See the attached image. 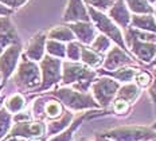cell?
Listing matches in <instances>:
<instances>
[{
  "label": "cell",
  "mask_w": 156,
  "mask_h": 141,
  "mask_svg": "<svg viewBox=\"0 0 156 141\" xmlns=\"http://www.w3.org/2000/svg\"><path fill=\"white\" fill-rule=\"evenodd\" d=\"M97 71L83 63H78L73 61L62 62V79L61 82L66 85H76L80 82H93Z\"/></svg>",
  "instance_id": "52a82bcc"
},
{
  "label": "cell",
  "mask_w": 156,
  "mask_h": 141,
  "mask_svg": "<svg viewBox=\"0 0 156 141\" xmlns=\"http://www.w3.org/2000/svg\"><path fill=\"white\" fill-rule=\"evenodd\" d=\"M11 14H12V9L8 8V7H5L4 4H2V3H0V16H9Z\"/></svg>",
  "instance_id": "74e56055"
},
{
  "label": "cell",
  "mask_w": 156,
  "mask_h": 141,
  "mask_svg": "<svg viewBox=\"0 0 156 141\" xmlns=\"http://www.w3.org/2000/svg\"><path fill=\"white\" fill-rule=\"evenodd\" d=\"M85 2L89 4V7H93L102 12L108 11L110 5L113 4V0H85Z\"/></svg>",
  "instance_id": "e575fe53"
},
{
  "label": "cell",
  "mask_w": 156,
  "mask_h": 141,
  "mask_svg": "<svg viewBox=\"0 0 156 141\" xmlns=\"http://www.w3.org/2000/svg\"><path fill=\"white\" fill-rule=\"evenodd\" d=\"M34 141H44V140H41V139H39V140H34Z\"/></svg>",
  "instance_id": "7dc6e473"
},
{
  "label": "cell",
  "mask_w": 156,
  "mask_h": 141,
  "mask_svg": "<svg viewBox=\"0 0 156 141\" xmlns=\"http://www.w3.org/2000/svg\"><path fill=\"white\" fill-rule=\"evenodd\" d=\"M3 104H4V97H3L2 94H0V108L3 106Z\"/></svg>",
  "instance_id": "60d3db41"
},
{
  "label": "cell",
  "mask_w": 156,
  "mask_h": 141,
  "mask_svg": "<svg viewBox=\"0 0 156 141\" xmlns=\"http://www.w3.org/2000/svg\"><path fill=\"white\" fill-rule=\"evenodd\" d=\"M3 106L11 114H15V113H18V111H22L26 109V106H27V100H26V97L22 93H14L8 98H5Z\"/></svg>",
  "instance_id": "603a6c76"
},
{
  "label": "cell",
  "mask_w": 156,
  "mask_h": 141,
  "mask_svg": "<svg viewBox=\"0 0 156 141\" xmlns=\"http://www.w3.org/2000/svg\"><path fill=\"white\" fill-rule=\"evenodd\" d=\"M12 44H20L16 28L9 16H0V54Z\"/></svg>",
  "instance_id": "7c38bea8"
},
{
  "label": "cell",
  "mask_w": 156,
  "mask_h": 141,
  "mask_svg": "<svg viewBox=\"0 0 156 141\" xmlns=\"http://www.w3.org/2000/svg\"><path fill=\"white\" fill-rule=\"evenodd\" d=\"M81 44L89 46L97 37V28L92 22H76L67 24Z\"/></svg>",
  "instance_id": "5bb4252c"
},
{
  "label": "cell",
  "mask_w": 156,
  "mask_h": 141,
  "mask_svg": "<svg viewBox=\"0 0 156 141\" xmlns=\"http://www.w3.org/2000/svg\"><path fill=\"white\" fill-rule=\"evenodd\" d=\"M135 81L140 89H147L152 81V73H149L147 70H137V73L135 75Z\"/></svg>",
  "instance_id": "d6a6232c"
},
{
  "label": "cell",
  "mask_w": 156,
  "mask_h": 141,
  "mask_svg": "<svg viewBox=\"0 0 156 141\" xmlns=\"http://www.w3.org/2000/svg\"><path fill=\"white\" fill-rule=\"evenodd\" d=\"M128 31L143 42H152V43H156V34H154V32L141 31V30H137V28H133V27L128 28Z\"/></svg>",
  "instance_id": "836d02e7"
},
{
  "label": "cell",
  "mask_w": 156,
  "mask_h": 141,
  "mask_svg": "<svg viewBox=\"0 0 156 141\" xmlns=\"http://www.w3.org/2000/svg\"><path fill=\"white\" fill-rule=\"evenodd\" d=\"M46 51L48 55L54 58L63 59L66 57V44L63 42L55 41V39H47L46 41Z\"/></svg>",
  "instance_id": "4316f807"
},
{
  "label": "cell",
  "mask_w": 156,
  "mask_h": 141,
  "mask_svg": "<svg viewBox=\"0 0 156 141\" xmlns=\"http://www.w3.org/2000/svg\"><path fill=\"white\" fill-rule=\"evenodd\" d=\"M149 65H151V66H156V55H155V58H154V59H152V62H151V63H149Z\"/></svg>",
  "instance_id": "b9f144b4"
},
{
  "label": "cell",
  "mask_w": 156,
  "mask_h": 141,
  "mask_svg": "<svg viewBox=\"0 0 156 141\" xmlns=\"http://www.w3.org/2000/svg\"><path fill=\"white\" fill-rule=\"evenodd\" d=\"M112 108L116 114H119V116H126L129 113V110H131V102H128L124 98L116 97L112 101Z\"/></svg>",
  "instance_id": "4dcf8cb0"
},
{
  "label": "cell",
  "mask_w": 156,
  "mask_h": 141,
  "mask_svg": "<svg viewBox=\"0 0 156 141\" xmlns=\"http://www.w3.org/2000/svg\"><path fill=\"white\" fill-rule=\"evenodd\" d=\"M11 136H18L23 137L28 140H39L46 137V121L42 120H27L22 121V122H15L12 124L11 129L5 137Z\"/></svg>",
  "instance_id": "ba28073f"
},
{
  "label": "cell",
  "mask_w": 156,
  "mask_h": 141,
  "mask_svg": "<svg viewBox=\"0 0 156 141\" xmlns=\"http://www.w3.org/2000/svg\"><path fill=\"white\" fill-rule=\"evenodd\" d=\"M131 26L133 28H137L141 31H148L156 34V19L154 14H141V15H132Z\"/></svg>",
  "instance_id": "ffe728a7"
},
{
  "label": "cell",
  "mask_w": 156,
  "mask_h": 141,
  "mask_svg": "<svg viewBox=\"0 0 156 141\" xmlns=\"http://www.w3.org/2000/svg\"><path fill=\"white\" fill-rule=\"evenodd\" d=\"M63 22L66 23L90 22L87 7L85 5L83 0H69V4H67L63 14Z\"/></svg>",
  "instance_id": "4fadbf2b"
},
{
  "label": "cell",
  "mask_w": 156,
  "mask_h": 141,
  "mask_svg": "<svg viewBox=\"0 0 156 141\" xmlns=\"http://www.w3.org/2000/svg\"><path fill=\"white\" fill-rule=\"evenodd\" d=\"M50 96L55 97L62 102L63 106H66L71 111L80 110H94L101 109L100 105L96 102L93 94L89 91H80L73 89L71 86H62L53 91H50Z\"/></svg>",
  "instance_id": "6da1fadb"
},
{
  "label": "cell",
  "mask_w": 156,
  "mask_h": 141,
  "mask_svg": "<svg viewBox=\"0 0 156 141\" xmlns=\"http://www.w3.org/2000/svg\"><path fill=\"white\" fill-rule=\"evenodd\" d=\"M128 65H133V58L126 52V50H122L119 46H113L108 50L102 61V70L110 71Z\"/></svg>",
  "instance_id": "8fae6325"
},
{
  "label": "cell",
  "mask_w": 156,
  "mask_h": 141,
  "mask_svg": "<svg viewBox=\"0 0 156 141\" xmlns=\"http://www.w3.org/2000/svg\"><path fill=\"white\" fill-rule=\"evenodd\" d=\"M140 96V87L136 83H132V82H128V83H124L122 86L119 87V91H117V96L120 98H124L128 102L133 104L136 100Z\"/></svg>",
  "instance_id": "d4e9b609"
},
{
  "label": "cell",
  "mask_w": 156,
  "mask_h": 141,
  "mask_svg": "<svg viewBox=\"0 0 156 141\" xmlns=\"http://www.w3.org/2000/svg\"><path fill=\"white\" fill-rule=\"evenodd\" d=\"M80 61H82V63L86 65V66L96 69V67H98V66L102 65L104 55L98 54L97 51H94L92 47H89V46L82 44L81 46V58H80Z\"/></svg>",
  "instance_id": "44dd1931"
},
{
  "label": "cell",
  "mask_w": 156,
  "mask_h": 141,
  "mask_svg": "<svg viewBox=\"0 0 156 141\" xmlns=\"http://www.w3.org/2000/svg\"><path fill=\"white\" fill-rule=\"evenodd\" d=\"M147 2L149 3V4H155V3H156V0H147Z\"/></svg>",
  "instance_id": "7bdbcfd3"
},
{
  "label": "cell",
  "mask_w": 156,
  "mask_h": 141,
  "mask_svg": "<svg viewBox=\"0 0 156 141\" xmlns=\"http://www.w3.org/2000/svg\"><path fill=\"white\" fill-rule=\"evenodd\" d=\"M73 118H74V113L70 110V111H65L62 116L58 117V118L51 120L50 122L46 124V136L51 137V136L61 133L62 130H65L70 125Z\"/></svg>",
  "instance_id": "d6986e66"
},
{
  "label": "cell",
  "mask_w": 156,
  "mask_h": 141,
  "mask_svg": "<svg viewBox=\"0 0 156 141\" xmlns=\"http://www.w3.org/2000/svg\"><path fill=\"white\" fill-rule=\"evenodd\" d=\"M26 2H27V0H0V3H2V4H4L5 7H8L11 9L22 7Z\"/></svg>",
  "instance_id": "8d00e7d4"
},
{
  "label": "cell",
  "mask_w": 156,
  "mask_h": 141,
  "mask_svg": "<svg viewBox=\"0 0 156 141\" xmlns=\"http://www.w3.org/2000/svg\"><path fill=\"white\" fill-rule=\"evenodd\" d=\"M139 69L136 66H131V65H128V66H122V67H119L116 69V70H98V73L101 75H108V77L113 78V79H116L117 82H120V83H128V82H132L135 79V75L137 73Z\"/></svg>",
  "instance_id": "ac0fdd59"
},
{
  "label": "cell",
  "mask_w": 156,
  "mask_h": 141,
  "mask_svg": "<svg viewBox=\"0 0 156 141\" xmlns=\"http://www.w3.org/2000/svg\"><path fill=\"white\" fill-rule=\"evenodd\" d=\"M81 44L80 42H76V41H71V42H67V46H66V58L69 61H73V62H78L81 58Z\"/></svg>",
  "instance_id": "1f68e13d"
},
{
  "label": "cell",
  "mask_w": 156,
  "mask_h": 141,
  "mask_svg": "<svg viewBox=\"0 0 156 141\" xmlns=\"http://www.w3.org/2000/svg\"><path fill=\"white\" fill-rule=\"evenodd\" d=\"M2 141H32V140L23 139V137H18V136H11V137H5V139Z\"/></svg>",
  "instance_id": "f35d334b"
},
{
  "label": "cell",
  "mask_w": 156,
  "mask_h": 141,
  "mask_svg": "<svg viewBox=\"0 0 156 141\" xmlns=\"http://www.w3.org/2000/svg\"><path fill=\"white\" fill-rule=\"evenodd\" d=\"M108 16L119 27L128 28L131 24L132 15L124 0H113V4L108 9Z\"/></svg>",
  "instance_id": "9a60e30c"
},
{
  "label": "cell",
  "mask_w": 156,
  "mask_h": 141,
  "mask_svg": "<svg viewBox=\"0 0 156 141\" xmlns=\"http://www.w3.org/2000/svg\"><path fill=\"white\" fill-rule=\"evenodd\" d=\"M148 96L151 98L152 104L155 106V111H156V66L152 69V81L148 86Z\"/></svg>",
  "instance_id": "d590c367"
},
{
  "label": "cell",
  "mask_w": 156,
  "mask_h": 141,
  "mask_svg": "<svg viewBox=\"0 0 156 141\" xmlns=\"http://www.w3.org/2000/svg\"><path fill=\"white\" fill-rule=\"evenodd\" d=\"M124 2L133 15L154 14V11H155L154 5L149 4L147 0H124Z\"/></svg>",
  "instance_id": "484cf974"
},
{
  "label": "cell",
  "mask_w": 156,
  "mask_h": 141,
  "mask_svg": "<svg viewBox=\"0 0 156 141\" xmlns=\"http://www.w3.org/2000/svg\"><path fill=\"white\" fill-rule=\"evenodd\" d=\"M154 8H155V11H156V3H155V7Z\"/></svg>",
  "instance_id": "c3c4849f"
},
{
  "label": "cell",
  "mask_w": 156,
  "mask_h": 141,
  "mask_svg": "<svg viewBox=\"0 0 156 141\" xmlns=\"http://www.w3.org/2000/svg\"><path fill=\"white\" fill-rule=\"evenodd\" d=\"M39 62H41L39 69H41L42 81L35 91L50 90L54 85L59 83L62 79V61L59 58H54L47 54Z\"/></svg>",
  "instance_id": "5b68a950"
},
{
  "label": "cell",
  "mask_w": 156,
  "mask_h": 141,
  "mask_svg": "<svg viewBox=\"0 0 156 141\" xmlns=\"http://www.w3.org/2000/svg\"><path fill=\"white\" fill-rule=\"evenodd\" d=\"M102 134L113 141H152L156 137V130L152 126L128 125L109 129Z\"/></svg>",
  "instance_id": "277c9868"
},
{
  "label": "cell",
  "mask_w": 156,
  "mask_h": 141,
  "mask_svg": "<svg viewBox=\"0 0 156 141\" xmlns=\"http://www.w3.org/2000/svg\"><path fill=\"white\" fill-rule=\"evenodd\" d=\"M90 114H92V111H85V113H82L81 116L74 117L71 124L66 129L62 130L61 133L55 134V136H51L50 139H48V141H73V137H74V134H76L77 129L82 125L83 121H85Z\"/></svg>",
  "instance_id": "e0dca14e"
},
{
  "label": "cell",
  "mask_w": 156,
  "mask_h": 141,
  "mask_svg": "<svg viewBox=\"0 0 156 141\" xmlns=\"http://www.w3.org/2000/svg\"><path fill=\"white\" fill-rule=\"evenodd\" d=\"M154 16H155V19H156V11H154Z\"/></svg>",
  "instance_id": "bcb514c9"
},
{
  "label": "cell",
  "mask_w": 156,
  "mask_h": 141,
  "mask_svg": "<svg viewBox=\"0 0 156 141\" xmlns=\"http://www.w3.org/2000/svg\"><path fill=\"white\" fill-rule=\"evenodd\" d=\"M80 141H90V140H86V139H82V140H80Z\"/></svg>",
  "instance_id": "f6af8a7d"
},
{
  "label": "cell",
  "mask_w": 156,
  "mask_h": 141,
  "mask_svg": "<svg viewBox=\"0 0 156 141\" xmlns=\"http://www.w3.org/2000/svg\"><path fill=\"white\" fill-rule=\"evenodd\" d=\"M120 86H121L120 82L108 75H102L101 78L93 79L90 85L92 94L96 102L100 105V108H108L109 105H112V101L116 98Z\"/></svg>",
  "instance_id": "8992f818"
},
{
  "label": "cell",
  "mask_w": 156,
  "mask_h": 141,
  "mask_svg": "<svg viewBox=\"0 0 156 141\" xmlns=\"http://www.w3.org/2000/svg\"><path fill=\"white\" fill-rule=\"evenodd\" d=\"M20 54H22L20 44L8 46L0 54V74H2V78H3V83H5L14 75L16 67L19 65Z\"/></svg>",
  "instance_id": "30bf717a"
},
{
  "label": "cell",
  "mask_w": 156,
  "mask_h": 141,
  "mask_svg": "<svg viewBox=\"0 0 156 141\" xmlns=\"http://www.w3.org/2000/svg\"><path fill=\"white\" fill-rule=\"evenodd\" d=\"M110 46H112V41H110L108 37L102 35V34L97 35V37L94 38V41L90 43V47H92L94 51L98 52V54H101V55H104L105 52H108Z\"/></svg>",
  "instance_id": "f1b7e54d"
},
{
  "label": "cell",
  "mask_w": 156,
  "mask_h": 141,
  "mask_svg": "<svg viewBox=\"0 0 156 141\" xmlns=\"http://www.w3.org/2000/svg\"><path fill=\"white\" fill-rule=\"evenodd\" d=\"M47 96H41L32 102L31 106V114L32 118L44 121V104H46Z\"/></svg>",
  "instance_id": "f546056e"
},
{
  "label": "cell",
  "mask_w": 156,
  "mask_h": 141,
  "mask_svg": "<svg viewBox=\"0 0 156 141\" xmlns=\"http://www.w3.org/2000/svg\"><path fill=\"white\" fill-rule=\"evenodd\" d=\"M46 41H47V35L44 32H38L35 37L30 39L24 55L28 59L39 62L44 57V52H46Z\"/></svg>",
  "instance_id": "2e32d148"
},
{
  "label": "cell",
  "mask_w": 156,
  "mask_h": 141,
  "mask_svg": "<svg viewBox=\"0 0 156 141\" xmlns=\"http://www.w3.org/2000/svg\"><path fill=\"white\" fill-rule=\"evenodd\" d=\"M47 39H55V41H59V42H71L76 39L74 37L73 31L70 30L69 26H57V27L51 28L47 34Z\"/></svg>",
  "instance_id": "cb8c5ba5"
},
{
  "label": "cell",
  "mask_w": 156,
  "mask_h": 141,
  "mask_svg": "<svg viewBox=\"0 0 156 141\" xmlns=\"http://www.w3.org/2000/svg\"><path fill=\"white\" fill-rule=\"evenodd\" d=\"M94 141H113V140H110V139H108V137H105L104 134H97V136L94 137Z\"/></svg>",
  "instance_id": "ab89813d"
},
{
  "label": "cell",
  "mask_w": 156,
  "mask_h": 141,
  "mask_svg": "<svg viewBox=\"0 0 156 141\" xmlns=\"http://www.w3.org/2000/svg\"><path fill=\"white\" fill-rule=\"evenodd\" d=\"M87 12H89L90 20L93 22L94 27L101 32L102 35L108 37L112 42H115L116 46L121 47L122 50H128L126 44H125V41H124V35H122L120 27L105 12L98 11V9H96L93 7H87Z\"/></svg>",
  "instance_id": "3957f363"
},
{
  "label": "cell",
  "mask_w": 156,
  "mask_h": 141,
  "mask_svg": "<svg viewBox=\"0 0 156 141\" xmlns=\"http://www.w3.org/2000/svg\"><path fill=\"white\" fill-rule=\"evenodd\" d=\"M42 81L41 69L37 62L28 59L23 55L20 63L18 65L14 75V83L22 91H35Z\"/></svg>",
  "instance_id": "7a4b0ae2"
},
{
  "label": "cell",
  "mask_w": 156,
  "mask_h": 141,
  "mask_svg": "<svg viewBox=\"0 0 156 141\" xmlns=\"http://www.w3.org/2000/svg\"><path fill=\"white\" fill-rule=\"evenodd\" d=\"M124 41L126 44V48L132 51V54L135 55L140 62L145 65H149L152 59L156 55V43L152 42H143L140 39H137L135 35H132L129 31H126L124 35Z\"/></svg>",
  "instance_id": "9c48e42d"
},
{
  "label": "cell",
  "mask_w": 156,
  "mask_h": 141,
  "mask_svg": "<svg viewBox=\"0 0 156 141\" xmlns=\"http://www.w3.org/2000/svg\"><path fill=\"white\" fill-rule=\"evenodd\" d=\"M2 85H3V78H2V74H0V87H2Z\"/></svg>",
  "instance_id": "ee69618b"
},
{
  "label": "cell",
  "mask_w": 156,
  "mask_h": 141,
  "mask_svg": "<svg viewBox=\"0 0 156 141\" xmlns=\"http://www.w3.org/2000/svg\"><path fill=\"white\" fill-rule=\"evenodd\" d=\"M65 113V106L59 100L48 94L44 104V120H55Z\"/></svg>",
  "instance_id": "7402d4cb"
},
{
  "label": "cell",
  "mask_w": 156,
  "mask_h": 141,
  "mask_svg": "<svg viewBox=\"0 0 156 141\" xmlns=\"http://www.w3.org/2000/svg\"><path fill=\"white\" fill-rule=\"evenodd\" d=\"M152 141H156V137H155V139H154V140H152Z\"/></svg>",
  "instance_id": "681fc988"
},
{
  "label": "cell",
  "mask_w": 156,
  "mask_h": 141,
  "mask_svg": "<svg viewBox=\"0 0 156 141\" xmlns=\"http://www.w3.org/2000/svg\"><path fill=\"white\" fill-rule=\"evenodd\" d=\"M12 124H14L12 114L4 106H2L0 108V141L5 139V136L8 134L9 129H11Z\"/></svg>",
  "instance_id": "83f0119b"
}]
</instances>
